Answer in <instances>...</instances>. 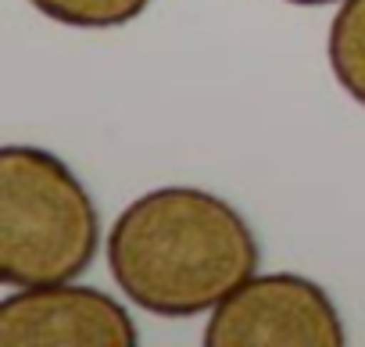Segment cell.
<instances>
[{
    "instance_id": "cell-1",
    "label": "cell",
    "mask_w": 365,
    "mask_h": 347,
    "mask_svg": "<svg viewBox=\"0 0 365 347\" xmlns=\"http://www.w3.org/2000/svg\"><path fill=\"white\" fill-rule=\"evenodd\" d=\"M262 265L247 219L201 187H158L122 208L108 233V269L118 290L161 318L219 308Z\"/></svg>"
},
{
    "instance_id": "cell-6",
    "label": "cell",
    "mask_w": 365,
    "mask_h": 347,
    "mask_svg": "<svg viewBox=\"0 0 365 347\" xmlns=\"http://www.w3.org/2000/svg\"><path fill=\"white\" fill-rule=\"evenodd\" d=\"M29 4L58 22V26H72V29H118L136 22L150 0H29Z\"/></svg>"
},
{
    "instance_id": "cell-5",
    "label": "cell",
    "mask_w": 365,
    "mask_h": 347,
    "mask_svg": "<svg viewBox=\"0 0 365 347\" xmlns=\"http://www.w3.org/2000/svg\"><path fill=\"white\" fill-rule=\"evenodd\" d=\"M326 58L336 86L365 108V0H344L329 22Z\"/></svg>"
},
{
    "instance_id": "cell-7",
    "label": "cell",
    "mask_w": 365,
    "mask_h": 347,
    "mask_svg": "<svg viewBox=\"0 0 365 347\" xmlns=\"http://www.w3.org/2000/svg\"><path fill=\"white\" fill-rule=\"evenodd\" d=\"M287 4H297V8H326V4H344V0H287Z\"/></svg>"
},
{
    "instance_id": "cell-4",
    "label": "cell",
    "mask_w": 365,
    "mask_h": 347,
    "mask_svg": "<svg viewBox=\"0 0 365 347\" xmlns=\"http://www.w3.org/2000/svg\"><path fill=\"white\" fill-rule=\"evenodd\" d=\"M133 315L97 286H15L0 304V347H136Z\"/></svg>"
},
{
    "instance_id": "cell-3",
    "label": "cell",
    "mask_w": 365,
    "mask_h": 347,
    "mask_svg": "<svg viewBox=\"0 0 365 347\" xmlns=\"http://www.w3.org/2000/svg\"><path fill=\"white\" fill-rule=\"evenodd\" d=\"M208 347H344L347 329L329 294L301 272L240 283L205 326Z\"/></svg>"
},
{
    "instance_id": "cell-2",
    "label": "cell",
    "mask_w": 365,
    "mask_h": 347,
    "mask_svg": "<svg viewBox=\"0 0 365 347\" xmlns=\"http://www.w3.org/2000/svg\"><path fill=\"white\" fill-rule=\"evenodd\" d=\"M101 244L90 190L51 150H0V283L43 286L83 276Z\"/></svg>"
}]
</instances>
